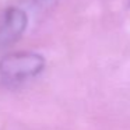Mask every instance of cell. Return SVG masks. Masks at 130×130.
<instances>
[{"label":"cell","instance_id":"cell-1","mask_svg":"<svg viewBox=\"0 0 130 130\" xmlns=\"http://www.w3.org/2000/svg\"><path fill=\"white\" fill-rule=\"evenodd\" d=\"M45 69V57L37 52H11L0 59V78L6 83H21L34 78Z\"/></svg>","mask_w":130,"mask_h":130},{"label":"cell","instance_id":"cell-2","mask_svg":"<svg viewBox=\"0 0 130 130\" xmlns=\"http://www.w3.org/2000/svg\"><path fill=\"white\" fill-rule=\"evenodd\" d=\"M28 25V15L20 7H9L0 21V48L20 39Z\"/></svg>","mask_w":130,"mask_h":130}]
</instances>
